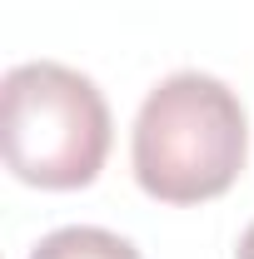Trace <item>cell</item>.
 Instances as JSON below:
<instances>
[{
	"mask_svg": "<svg viewBox=\"0 0 254 259\" xmlns=\"http://www.w3.org/2000/svg\"><path fill=\"white\" fill-rule=\"evenodd\" d=\"M0 145L15 180L35 190H85L110 155V105L95 80L70 65H15L0 85Z\"/></svg>",
	"mask_w": 254,
	"mask_h": 259,
	"instance_id": "2",
	"label": "cell"
},
{
	"mask_svg": "<svg viewBox=\"0 0 254 259\" xmlns=\"http://www.w3.org/2000/svg\"><path fill=\"white\" fill-rule=\"evenodd\" d=\"M30 259H140V249L120 239L115 229L100 225H65L55 234H45L30 249Z\"/></svg>",
	"mask_w": 254,
	"mask_h": 259,
	"instance_id": "3",
	"label": "cell"
},
{
	"mask_svg": "<svg viewBox=\"0 0 254 259\" xmlns=\"http://www.w3.org/2000/svg\"><path fill=\"white\" fill-rule=\"evenodd\" d=\"M249 160V115L239 95L199 70H180L145 95L130 135L140 190L159 204L220 199Z\"/></svg>",
	"mask_w": 254,
	"mask_h": 259,
	"instance_id": "1",
	"label": "cell"
},
{
	"mask_svg": "<svg viewBox=\"0 0 254 259\" xmlns=\"http://www.w3.org/2000/svg\"><path fill=\"white\" fill-rule=\"evenodd\" d=\"M234 259H254V225L244 229V239H239V254H234Z\"/></svg>",
	"mask_w": 254,
	"mask_h": 259,
	"instance_id": "4",
	"label": "cell"
}]
</instances>
